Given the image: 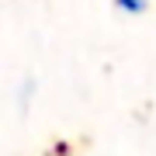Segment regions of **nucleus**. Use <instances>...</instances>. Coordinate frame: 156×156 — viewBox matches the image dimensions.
I'll return each instance as SVG.
<instances>
[{"label": "nucleus", "mask_w": 156, "mask_h": 156, "mask_svg": "<svg viewBox=\"0 0 156 156\" xmlns=\"http://www.w3.org/2000/svg\"><path fill=\"white\" fill-rule=\"evenodd\" d=\"M115 7H118L122 14H132V17H139V14H146L149 0H115Z\"/></svg>", "instance_id": "obj_1"}]
</instances>
